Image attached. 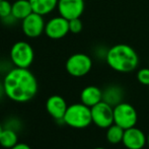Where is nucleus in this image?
<instances>
[{
    "instance_id": "bb28decb",
    "label": "nucleus",
    "mask_w": 149,
    "mask_h": 149,
    "mask_svg": "<svg viewBox=\"0 0 149 149\" xmlns=\"http://www.w3.org/2000/svg\"><path fill=\"white\" fill-rule=\"evenodd\" d=\"M0 1H1V0H0Z\"/></svg>"
},
{
    "instance_id": "a211bd4d",
    "label": "nucleus",
    "mask_w": 149,
    "mask_h": 149,
    "mask_svg": "<svg viewBox=\"0 0 149 149\" xmlns=\"http://www.w3.org/2000/svg\"><path fill=\"white\" fill-rule=\"evenodd\" d=\"M18 143V138L16 132L13 129L6 128L3 129L0 135V145L4 148H12L14 145Z\"/></svg>"
},
{
    "instance_id": "9b49d317",
    "label": "nucleus",
    "mask_w": 149,
    "mask_h": 149,
    "mask_svg": "<svg viewBox=\"0 0 149 149\" xmlns=\"http://www.w3.org/2000/svg\"><path fill=\"white\" fill-rule=\"evenodd\" d=\"M122 143L127 149H142L147 144V136L139 128L132 127L125 130Z\"/></svg>"
},
{
    "instance_id": "f8f14e48",
    "label": "nucleus",
    "mask_w": 149,
    "mask_h": 149,
    "mask_svg": "<svg viewBox=\"0 0 149 149\" xmlns=\"http://www.w3.org/2000/svg\"><path fill=\"white\" fill-rule=\"evenodd\" d=\"M67 108H68V106L66 104V100L62 96L57 95V94L50 96L47 100V102H46L47 112L49 113V115L52 118H54L55 120L63 121Z\"/></svg>"
},
{
    "instance_id": "423d86ee",
    "label": "nucleus",
    "mask_w": 149,
    "mask_h": 149,
    "mask_svg": "<svg viewBox=\"0 0 149 149\" xmlns=\"http://www.w3.org/2000/svg\"><path fill=\"white\" fill-rule=\"evenodd\" d=\"M137 120V111L132 104L122 102L114 107V123L123 129L135 127Z\"/></svg>"
},
{
    "instance_id": "0eeeda50",
    "label": "nucleus",
    "mask_w": 149,
    "mask_h": 149,
    "mask_svg": "<svg viewBox=\"0 0 149 149\" xmlns=\"http://www.w3.org/2000/svg\"><path fill=\"white\" fill-rule=\"evenodd\" d=\"M91 109L92 123L98 128L108 129L114 124V108L108 102L102 100Z\"/></svg>"
},
{
    "instance_id": "9d476101",
    "label": "nucleus",
    "mask_w": 149,
    "mask_h": 149,
    "mask_svg": "<svg viewBox=\"0 0 149 149\" xmlns=\"http://www.w3.org/2000/svg\"><path fill=\"white\" fill-rule=\"evenodd\" d=\"M84 8V0H59L57 5L59 14L68 20L80 17Z\"/></svg>"
},
{
    "instance_id": "6e6552de",
    "label": "nucleus",
    "mask_w": 149,
    "mask_h": 149,
    "mask_svg": "<svg viewBox=\"0 0 149 149\" xmlns=\"http://www.w3.org/2000/svg\"><path fill=\"white\" fill-rule=\"evenodd\" d=\"M45 26L44 15L33 11L22 20V30L24 35L31 39L39 38L42 33H45Z\"/></svg>"
},
{
    "instance_id": "6ab92c4d",
    "label": "nucleus",
    "mask_w": 149,
    "mask_h": 149,
    "mask_svg": "<svg viewBox=\"0 0 149 149\" xmlns=\"http://www.w3.org/2000/svg\"><path fill=\"white\" fill-rule=\"evenodd\" d=\"M12 11V3H10L8 0H1L0 1V18L7 17L11 15Z\"/></svg>"
},
{
    "instance_id": "dca6fc26",
    "label": "nucleus",
    "mask_w": 149,
    "mask_h": 149,
    "mask_svg": "<svg viewBox=\"0 0 149 149\" xmlns=\"http://www.w3.org/2000/svg\"><path fill=\"white\" fill-rule=\"evenodd\" d=\"M123 97V91L119 86H110L106 90L102 91V100L108 102L112 107L117 106L120 102H122Z\"/></svg>"
},
{
    "instance_id": "412c9836",
    "label": "nucleus",
    "mask_w": 149,
    "mask_h": 149,
    "mask_svg": "<svg viewBox=\"0 0 149 149\" xmlns=\"http://www.w3.org/2000/svg\"><path fill=\"white\" fill-rule=\"evenodd\" d=\"M137 80L141 84L149 86V67L148 68H141L137 72Z\"/></svg>"
},
{
    "instance_id": "39448f33",
    "label": "nucleus",
    "mask_w": 149,
    "mask_h": 149,
    "mask_svg": "<svg viewBox=\"0 0 149 149\" xmlns=\"http://www.w3.org/2000/svg\"><path fill=\"white\" fill-rule=\"evenodd\" d=\"M65 68L68 74L73 77H82L88 74L92 68V60L88 55L76 53L67 59Z\"/></svg>"
},
{
    "instance_id": "ddd939ff",
    "label": "nucleus",
    "mask_w": 149,
    "mask_h": 149,
    "mask_svg": "<svg viewBox=\"0 0 149 149\" xmlns=\"http://www.w3.org/2000/svg\"><path fill=\"white\" fill-rule=\"evenodd\" d=\"M80 100L83 104L92 108L102 100V90L94 85L84 87L80 93Z\"/></svg>"
},
{
    "instance_id": "2eb2a0df",
    "label": "nucleus",
    "mask_w": 149,
    "mask_h": 149,
    "mask_svg": "<svg viewBox=\"0 0 149 149\" xmlns=\"http://www.w3.org/2000/svg\"><path fill=\"white\" fill-rule=\"evenodd\" d=\"M33 12L30 0H16L12 3L11 14L17 20H22Z\"/></svg>"
},
{
    "instance_id": "7ed1b4c3",
    "label": "nucleus",
    "mask_w": 149,
    "mask_h": 149,
    "mask_svg": "<svg viewBox=\"0 0 149 149\" xmlns=\"http://www.w3.org/2000/svg\"><path fill=\"white\" fill-rule=\"evenodd\" d=\"M63 122L74 129H84L92 123L91 109L82 102L71 104L67 108Z\"/></svg>"
},
{
    "instance_id": "4468645a",
    "label": "nucleus",
    "mask_w": 149,
    "mask_h": 149,
    "mask_svg": "<svg viewBox=\"0 0 149 149\" xmlns=\"http://www.w3.org/2000/svg\"><path fill=\"white\" fill-rule=\"evenodd\" d=\"M59 0H30L33 11L42 15H47L57 8Z\"/></svg>"
},
{
    "instance_id": "f257e3e1",
    "label": "nucleus",
    "mask_w": 149,
    "mask_h": 149,
    "mask_svg": "<svg viewBox=\"0 0 149 149\" xmlns=\"http://www.w3.org/2000/svg\"><path fill=\"white\" fill-rule=\"evenodd\" d=\"M4 93L16 102H26L38 92V81L29 68L14 67L6 73L3 79Z\"/></svg>"
},
{
    "instance_id": "b1692460",
    "label": "nucleus",
    "mask_w": 149,
    "mask_h": 149,
    "mask_svg": "<svg viewBox=\"0 0 149 149\" xmlns=\"http://www.w3.org/2000/svg\"><path fill=\"white\" fill-rule=\"evenodd\" d=\"M2 130H3V128H2L1 124H0V135H1V132H2Z\"/></svg>"
},
{
    "instance_id": "5701e85b",
    "label": "nucleus",
    "mask_w": 149,
    "mask_h": 149,
    "mask_svg": "<svg viewBox=\"0 0 149 149\" xmlns=\"http://www.w3.org/2000/svg\"><path fill=\"white\" fill-rule=\"evenodd\" d=\"M4 92V87H3V83H0V95Z\"/></svg>"
},
{
    "instance_id": "f03ea898",
    "label": "nucleus",
    "mask_w": 149,
    "mask_h": 149,
    "mask_svg": "<svg viewBox=\"0 0 149 149\" xmlns=\"http://www.w3.org/2000/svg\"><path fill=\"white\" fill-rule=\"evenodd\" d=\"M106 61L113 70L120 73H129L138 67L139 57L131 46L118 44L107 51Z\"/></svg>"
},
{
    "instance_id": "1a4fd4ad",
    "label": "nucleus",
    "mask_w": 149,
    "mask_h": 149,
    "mask_svg": "<svg viewBox=\"0 0 149 149\" xmlns=\"http://www.w3.org/2000/svg\"><path fill=\"white\" fill-rule=\"evenodd\" d=\"M69 31V20L63 16H55L46 22L45 35L52 40H60L66 37Z\"/></svg>"
},
{
    "instance_id": "aec40b11",
    "label": "nucleus",
    "mask_w": 149,
    "mask_h": 149,
    "mask_svg": "<svg viewBox=\"0 0 149 149\" xmlns=\"http://www.w3.org/2000/svg\"><path fill=\"white\" fill-rule=\"evenodd\" d=\"M83 29V24L80 17L69 20V31L72 33H79Z\"/></svg>"
},
{
    "instance_id": "f3484780",
    "label": "nucleus",
    "mask_w": 149,
    "mask_h": 149,
    "mask_svg": "<svg viewBox=\"0 0 149 149\" xmlns=\"http://www.w3.org/2000/svg\"><path fill=\"white\" fill-rule=\"evenodd\" d=\"M124 132H125V129H123L119 125L114 123L107 129L106 138L109 143L116 145V144L122 143L124 137Z\"/></svg>"
},
{
    "instance_id": "20e7f679",
    "label": "nucleus",
    "mask_w": 149,
    "mask_h": 149,
    "mask_svg": "<svg viewBox=\"0 0 149 149\" xmlns=\"http://www.w3.org/2000/svg\"><path fill=\"white\" fill-rule=\"evenodd\" d=\"M9 57L12 64L19 68H29L35 59V52L28 42L18 41L12 45Z\"/></svg>"
},
{
    "instance_id": "4be33fe9",
    "label": "nucleus",
    "mask_w": 149,
    "mask_h": 149,
    "mask_svg": "<svg viewBox=\"0 0 149 149\" xmlns=\"http://www.w3.org/2000/svg\"><path fill=\"white\" fill-rule=\"evenodd\" d=\"M10 149H31V148L26 143H17L16 145H14L13 147Z\"/></svg>"
},
{
    "instance_id": "a878e982",
    "label": "nucleus",
    "mask_w": 149,
    "mask_h": 149,
    "mask_svg": "<svg viewBox=\"0 0 149 149\" xmlns=\"http://www.w3.org/2000/svg\"><path fill=\"white\" fill-rule=\"evenodd\" d=\"M94 149H106V148H104V147H96V148H94Z\"/></svg>"
},
{
    "instance_id": "393cba45",
    "label": "nucleus",
    "mask_w": 149,
    "mask_h": 149,
    "mask_svg": "<svg viewBox=\"0 0 149 149\" xmlns=\"http://www.w3.org/2000/svg\"><path fill=\"white\" fill-rule=\"evenodd\" d=\"M147 144H148V147H149V134H148V136H147Z\"/></svg>"
}]
</instances>
